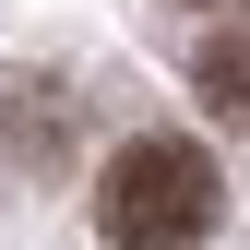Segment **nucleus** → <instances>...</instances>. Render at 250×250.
I'll use <instances>...</instances> for the list:
<instances>
[{"label":"nucleus","instance_id":"f257e3e1","mask_svg":"<svg viewBox=\"0 0 250 250\" xmlns=\"http://www.w3.org/2000/svg\"><path fill=\"white\" fill-rule=\"evenodd\" d=\"M214 203H227V179H214V155L191 131H131L107 155V179H96L107 250H203L214 238Z\"/></svg>","mask_w":250,"mask_h":250},{"label":"nucleus","instance_id":"7ed1b4c3","mask_svg":"<svg viewBox=\"0 0 250 250\" xmlns=\"http://www.w3.org/2000/svg\"><path fill=\"white\" fill-rule=\"evenodd\" d=\"M203 12H227V0H203Z\"/></svg>","mask_w":250,"mask_h":250},{"label":"nucleus","instance_id":"f03ea898","mask_svg":"<svg viewBox=\"0 0 250 250\" xmlns=\"http://www.w3.org/2000/svg\"><path fill=\"white\" fill-rule=\"evenodd\" d=\"M191 96L227 119V131H250V36H214V48L191 60Z\"/></svg>","mask_w":250,"mask_h":250}]
</instances>
